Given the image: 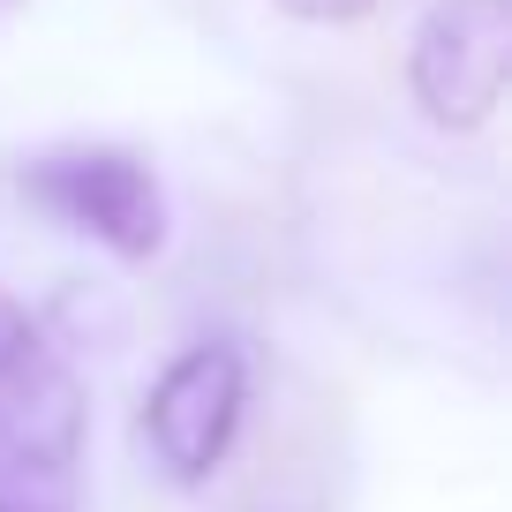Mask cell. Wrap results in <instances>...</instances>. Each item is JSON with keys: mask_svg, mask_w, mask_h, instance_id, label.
<instances>
[{"mask_svg": "<svg viewBox=\"0 0 512 512\" xmlns=\"http://www.w3.org/2000/svg\"><path fill=\"white\" fill-rule=\"evenodd\" d=\"M91 392L61 339L0 294V512H83Z\"/></svg>", "mask_w": 512, "mask_h": 512, "instance_id": "cell-1", "label": "cell"}, {"mask_svg": "<svg viewBox=\"0 0 512 512\" xmlns=\"http://www.w3.org/2000/svg\"><path fill=\"white\" fill-rule=\"evenodd\" d=\"M16 189L46 211L53 226L98 241L121 264H151L166 249V181L151 174V159L121 144H61L16 166Z\"/></svg>", "mask_w": 512, "mask_h": 512, "instance_id": "cell-2", "label": "cell"}, {"mask_svg": "<svg viewBox=\"0 0 512 512\" xmlns=\"http://www.w3.org/2000/svg\"><path fill=\"white\" fill-rule=\"evenodd\" d=\"M512 83V0H437L407 38V98L445 136L497 121Z\"/></svg>", "mask_w": 512, "mask_h": 512, "instance_id": "cell-3", "label": "cell"}, {"mask_svg": "<svg viewBox=\"0 0 512 512\" xmlns=\"http://www.w3.org/2000/svg\"><path fill=\"white\" fill-rule=\"evenodd\" d=\"M249 415V354L234 339H189L144 392V445L166 482L196 490L226 467Z\"/></svg>", "mask_w": 512, "mask_h": 512, "instance_id": "cell-4", "label": "cell"}, {"mask_svg": "<svg viewBox=\"0 0 512 512\" xmlns=\"http://www.w3.org/2000/svg\"><path fill=\"white\" fill-rule=\"evenodd\" d=\"M279 16L294 23H324V31H347V23H369L384 8V0H272Z\"/></svg>", "mask_w": 512, "mask_h": 512, "instance_id": "cell-5", "label": "cell"}, {"mask_svg": "<svg viewBox=\"0 0 512 512\" xmlns=\"http://www.w3.org/2000/svg\"><path fill=\"white\" fill-rule=\"evenodd\" d=\"M16 8H23V0H0V16H16Z\"/></svg>", "mask_w": 512, "mask_h": 512, "instance_id": "cell-6", "label": "cell"}]
</instances>
